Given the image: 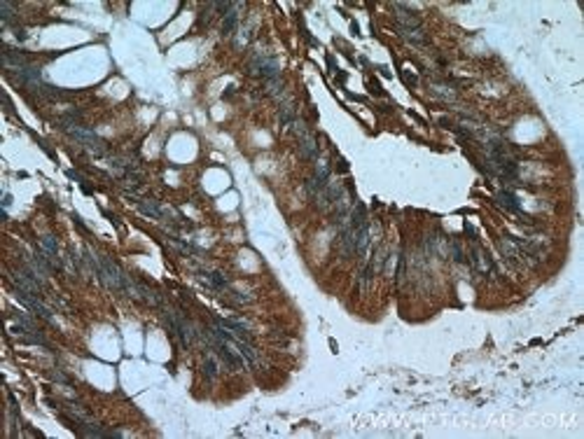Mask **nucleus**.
Instances as JSON below:
<instances>
[{"mask_svg": "<svg viewBox=\"0 0 584 439\" xmlns=\"http://www.w3.org/2000/svg\"><path fill=\"white\" fill-rule=\"evenodd\" d=\"M12 10H14V5H10V3H3V5H0V12H3V21H5V24H10V19H12Z\"/></svg>", "mask_w": 584, "mask_h": 439, "instance_id": "2eb2a0df", "label": "nucleus"}, {"mask_svg": "<svg viewBox=\"0 0 584 439\" xmlns=\"http://www.w3.org/2000/svg\"><path fill=\"white\" fill-rule=\"evenodd\" d=\"M204 376H208V378H215V376H218V365H215V360H213V358H206L204 360Z\"/></svg>", "mask_w": 584, "mask_h": 439, "instance_id": "ddd939ff", "label": "nucleus"}, {"mask_svg": "<svg viewBox=\"0 0 584 439\" xmlns=\"http://www.w3.org/2000/svg\"><path fill=\"white\" fill-rule=\"evenodd\" d=\"M299 133H302V131H299ZM299 150H302V155H304L306 159H316V157H318V142H316L313 135L306 133V131L302 133V138H299Z\"/></svg>", "mask_w": 584, "mask_h": 439, "instance_id": "423d86ee", "label": "nucleus"}, {"mask_svg": "<svg viewBox=\"0 0 584 439\" xmlns=\"http://www.w3.org/2000/svg\"><path fill=\"white\" fill-rule=\"evenodd\" d=\"M252 70L259 73L262 77H266L269 82H273V80H278L280 77V66H278V61H276L273 56L257 54L255 56V61H252Z\"/></svg>", "mask_w": 584, "mask_h": 439, "instance_id": "20e7f679", "label": "nucleus"}, {"mask_svg": "<svg viewBox=\"0 0 584 439\" xmlns=\"http://www.w3.org/2000/svg\"><path fill=\"white\" fill-rule=\"evenodd\" d=\"M236 19H238V14H236V10H234V5H231V10H229L227 14H224V28H222V31H224L227 35H229L231 31L236 28Z\"/></svg>", "mask_w": 584, "mask_h": 439, "instance_id": "9b49d317", "label": "nucleus"}, {"mask_svg": "<svg viewBox=\"0 0 584 439\" xmlns=\"http://www.w3.org/2000/svg\"><path fill=\"white\" fill-rule=\"evenodd\" d=\"M40 248H42L45 252H47V255H52V257L59 255V243H56V238H54V236H49V234H47V236H42V238H40Z\"/></svg>", "mask_w": 584, "mask_h": 439, "instance_id": "1a4fd4ad", "label": "nucleus"}, {"mask_svg": "<svg viewBox=\"0 0 584 439\" xmlns=\"http://www.w3.org/2000/svg\"><path fill=\"white\" fill-rule=\"evenodd\" d=\"M166 323H169L171 332L178 337V341H180V346L183 348H187V346L192 344V337H194V332H192V325L185 320V318L176 316V313H169L166 311Z\"/></svg>", "mask_w": 584, "mask_h": 439, "instance_id": "f03ea898", "label": "nucleus"}, {"mask_svg": "<svg viewBox=\"0 0 584 439\" xmlns=\"http://www.w3.org/2000/svg\"><path fill=\"white\" fill-rule=\"evenodd\" d=\"M280 124H285V126H290V124H295V110L287 105V108H280Z\"/></svg>", "mask_w": 584, "mask_h": 439, "instance_id": "4468645a", "label": "nucleus"}, {"mask_svg": "<svg viewBox=\"0 0 584 439\" xmlns=\"http://www.w3.org/2000/svg\"><path fill=\"white\" fill-rule=\"evenodd\" d=\"M68 133L73 135V138H77L89 152H94V155H105V142H103L94 131H87V128H82L80 124H75V126H68Z\"/></svg>", "mask_w": 584, "mask_h": 439, "instance_id": "f257e3e1", "label": "nucleus"}, {"mask_svg": "<svg viewBox=\"0 0 584 439\" xmlns=\"http://www.w3.org/2000/svg\"><path fill=\"white\" fill-rule=\"evenodd\" d=\"M12 283L17 285V290H24L28 295H38V280L28 276L26 271H17L12 276Z\"/></svg>", "mask_w": 584, "mask_h": 439, "instance_id": "39448f33", "label": "nucleus"}, {"mask_svg": "<svg viewBox=\"0 0 584 439\" xmlns=\"http://www.w3.org/2000/svg\"><path fill=\"white\" fill-rule=\"evenodd\" d=\"M498 201H500V206H505L507 210H512V213H521V206H519V201H516V196L510 194V192H500V194H498Z\"/></svg>", "mask_w": 584, "mask_h": 439, "instance_id": "0eeeda50", "label": "nucleus"}, {"mask_svg": "<svg viewBox=\"0 0 584 439\" xmlns=\"http://www.w3.org/2000/svg\"><path fill=\"white\" fill-rule=\"evenodd\" d=\"M231 344L236 346V348H238V353H241V355H243V358L248 360L250 365H255V362H257V355H255V351H252V346H248V344H245V341H241V339H234Z\"/></svg>", "mask_w": 584, "mask_h": 439, "instance_id": "6e6552de", "label": "nucleus"}, {"mask_svg": "<svg viewBox=\"0 0 584 439\" xmlns=\"http://www.w3.org/2000/svg\"><path fill=\"white\" fill-rule=\"evenodd\" d=\"M140 210H143L145 215L150 217H162L164 215V210L157 206V203H148V201H140Z\"/></svg>", "mask_w": 584, "mask_h": 439, "instance_id": "f8f14e48", "label": "nucleus"}, {"mask_svg": "<svg viewBox=\"0 0 584 439\" xmlns=\"http://www.w3.org/2000/svg\"><path fill=\"white\" fill-rule=\"evenodd\" d=\"M206 278H208V283L213 285V287H218V290H224V287H229V280L220 273V271H211V273H204Z\"/></svg>", "mask_w": 584, "mask_h": 439, "instance_id": "9d476101", "label": "nucleus"}, {"mask_svg": "<svg viewBox=\"0 0 584 439\" xmlns=\"http://www.w3.org/2000/svg\"><path fill=\"white\" fill-rule=\"evenodd\" d=\"M14 297H17V302H19V304L26 306L28 311H33L35 316L45 318L47 323H54V316H52V311H49L47 306L42 304V302L35 297V295H28V292H24V290H17V295H14Z\"/></svg>", "mask_w": 584, "mask_h": 439, "instance_id": "7ed1b4c3", "label": "nucleus"}]
</instances>
